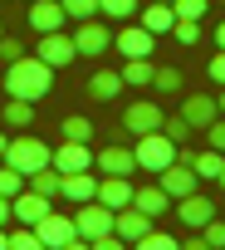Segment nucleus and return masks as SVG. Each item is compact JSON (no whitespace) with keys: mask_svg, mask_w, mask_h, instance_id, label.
Here are the masks:
<instances>
[{"mask_svg":"<svg viewBox=\"0 0 225 250\" xmlns=\"http://www.w3.org/2000/svg\"><path fill=\"white\" fill-rule=\"evenodd\" d=\"M215 113H220V108H215V98H210V93H186V103H181V118L191 123L196 133L206 128V123H210Z\"/></svg>","mask_w":225,"mask_h":250,"instance_id":"nucleus-20","label":"nucleus"},{"mask_svg":"<svg viewBox=\"0 0 225 250\" xmlns=\"http://www.w3.org/2000/svg\"><path fill=\"white\" fill-rule=\"evenodd\" d=\"M171 10H176L181 20H201V15H206V0H171Z\"/></svg>","mask_w":225,"mask_h":250,"instance_id":"nucleus-38","label":"nucleus"},{"mask_svg":"<svg viewBox=\"0 0 225 250\" xmlns=\"http://www.w3.org/2000/svg\"><path fill=\"white\" fill-rule=\"evenodd\" d=\"M118 54L123 59H152V49H157V35L152 30H142V25H128V30H118Z\"/></svg>","mask_w":225,"mask_h":250,"instance_id":"nucleus-11","label":"nucleus"},{"mask_svg":"<svg viewBox=\"0 0 225 250\" xmlns=\"http://www.w3.org/2000/svg\"><path fill=\"white\" fill-rule=\"evenodd\" d=\"M5 147H10V138H5V133H0V162H5Z\"/></svg>","mask_w":225,"mask_h":250,"instance_id":"nucleus-46","label":"nucleus"},{"mask_svg":"<svg viewBox=\"0 0 225 250\" xmlns=\"http://www.w3.org/2000/svg\"><path fill=\"white\" fill-rule=\"evenodd\" d=\"M191 167H196V177H220V167H225V152L206 147V152H196V157H191Z\"/></svg>","mask_w":225,"mask_h":250,"instance_id":"nucleus-27","label":"nucleus"},{"mask_svg":"<svg viewBox=\"0 0 225 250\" xmlns=\"http://www.w3.org/2000/svg\"><path fill=\"white\" fill-rule=\"evenodd\" d=\"M162 108L157 103H147V98H137V103H128V113H123V133H132V138H142V133H157L162 128Z\"/></svg>","mask_w":225,"mask_h":250,"instance_id":"nucleus-8","label":"nucleus"},{"mask_svg":"<svg viewBox=\"0 0 225 250\" xmlns=\"http://www.w3.org/2000/svg\"><path fill=\"white\" fill-rule=\"evenodd\" d=\"M132 152H137V172H162V167L176 162V143H171L162 128H157V133H142Z\"/></svg>","mask_w":225,"mask_h":250,"instance_id":"nucleus-3","label":"nucleus"},{"mask_svg":"<svg viewBox=\"0 0 225 250\" xmlns=\"http://www.w3.org/2000/svg\"><path fill=\"white\" fill-rule=\"evenodd\" d=\"M157 182L167 187V196H171V201H181V196H191V191H196V182H201V177H196V167L171 162V167H162V172H157Z\"/></svg>","mask_w":225,"mask_h":250,"instance_id":"nucleus-13","label":"nucleus"},{"mask_svg":"<svg viewBox=\"0 0 225 250\" xmlns=\"http://www.w3.org/2000/svg\"><path fill=\"white\" fill-rule=\"evenodd\" d=\"M210 79H215V83H225V49L210 59Z\"/></svg>","mask_w":225,"mask_h":250,"instance_id":"nucleus-41","label":"nucleus"},{"mask_svg":"<svg viewBox=\"0 0 225 250\" xmlns=\"http://www.w3.org/2000/svg\"><path fill=\"white\" fill-rule=\"evenodd\" d=\"M93 172H103V177H132V172H137V152L112 143V147L93 152Z\"/></svg>","mask_w":225,"mask_h":250,"instance_id":"nucleus-9","label":"nucleus"},{"mask_svg":"<svg viewBox=\"0 0 225 250\" xmlns=\"http://www.w3.org/2000/svg\"><path fill=\"white\" fill-rule=\"evenodd\" d=\"M176 216H181V221H186L191 230H201V226H206V221L215 216V201H210V196H196V191H191V196H181V201H176Z\"/></svg>","mask_w":225,"mask_h":250,"instance_id":"nucleus-19","label":"nucleus"},{"mask_svg":"<svg viewBox=\"0 0 225 250\" xmlns=\"http://www.w3.org/2000/svg\"><path fill=\"white\" fill-rule=\"evenodd\" d=\"M215 44H220V49H225V20H220V25H215Z\"/></svg>","mask_w":225,"mask_h":250,"instance_id":"nucleus-43","label":"nucleus"},{"mask_svg":"<svg viewBox=\"0 0 225 250\" xmlns=\"http://www.w3.org/2000/svg\"><path fill=\"white\" fill-rule=\"evenodd\" d=\"M44 211H54V196H44V191H35V187H25L20 196H10V216H15L20 226H39Z\"/></svg>","mask_w":225,"mask_h":250,"instance_id":"nucleus-7","label":"nucleus"},{"mask_svg":"<svg viewBox=\"0 0 225 250\" xmlns=\"http://www.w3.org/2000/svg\"><path fill=\"white\" fill-rule=\"evenodd\" d=\"M162 133H167V138H171L176 147H186V143L196 138V128H191V123H186L181 113H171V118H162Z\"/></svg>","mask_w":225,"mask_h":250,"instance_id":"nucleus-26","label":"nucleus"},{"mask_svg":"<svg viewBox=\"0 0 225 250\" xmlns=\"http://www.w3.org/2000/svg\"><path fill=\"white\" fill-rule=\"evenodd\" d=\"M54 167H59V172H88V167H93V152H88V143H74V138H64V147H54Z\"/></svg>","mask_w":225,"mask_h":250,"instance_id":"nucleus-15","label":"nucleus"},{"mask_svg":"<svg viewBox=\"0 0 225 250\" xmlns=\"http://www.w3.org/2000/svg\"><path fill=\"white\" fill-rule=\"evenodd\" d=\"M98 15H118V20H128V15H137V0H98Z\"/></svg>","mask_w":225,"mask_h":250,"instance_id":"nucleus-34","label":"nucleus"},{"mask_svg":"<svg viewBox=\"0 0 225 250\" xmlns=\"http://www.w3.org/2000/svg\"><path fill=\"white\" fill-rule=\"evenodd\" d=\"M132 206H137V211H147V216L157 221V216H167V211H171V196H167V187H162V182H152V187H137V191H132Z\"/></svg>","mask_w":225,"mask_h":250,"instance_id":"nucleus-18","label":"nucleus"},{"mask_svg":"<svg viewBox=\"0 0 225 250\" xmlns=\"http://www.w3.org/2000/svg\"><path fill=\"white\" fill-rule=\"evenodd\" d=\"M10 221V196H0V226Z\"/></svg>","mask_w":225,"mask_h":250,"instance_id":"nucleus-42","label":"nucleus"},{"mask_svg":"<svg viewBox=\"0 0 225 250\" xmlns=\"http://www.w3.org/2000/svg\"><path fill=\"white\" fill-rule=\"evenodd\" d=\"M20 54H25V44H20V40H10V35H0V59L10 64V59H20Z\"/></svg>","mask_w":225,"mask_h":250,"instance_id":"nucleus-39","label":"nucleus"},{"mask_svg":"<svg viewBox=\"0 0 225 250\" xmlns=\"http://www.w3.org/2000/svg\"><path fill=\"white\" fill-rule=\"evenodd\" d=\"M10 250H44V245H39V230H35V226H15V230H10Z\"/></svg>","mask_w":225,"mask_h":250,"instance_id":"nucleus-29","label":"nucleus"},{"mask_svg":"<svg viewBox=\"0 0 225 250\" xmlns=\"http://www.w3.org/2000/svg\"><path fill=\"white\" fill-rule=\"evenodd\" d=\"M181 250H210V245H206V235H201V230H191V235L181 240Z\"/></svg>","mask_w":225,"mask_h":250,"instance_id":"nucleus-40","label":"nucleus"},{"mask_svg":"<svg viewBox=\"0 0 225 250\" xmlns=\"http://www.w3.org/2000/svg\"><path fill=\"white\" fill-rule=\"evenodd\" d=\"M201 133H206V143H210L215 152H225V113H215V118L206 123V128H201Z\"/></svg>","mask_w":225,"mask_h":250,"instance_id":"nucleus-33","label":"nucleus"},{"mask_svg":"<svg viewBox=\"0 0 225 250\" xmlns=\"http://www.w3.org/2000/svg\"><path fill=\"white\" fill-rule=\"evenodd\" d=\"M25 187H30V177H25V172H15L10 162L0 167V196H20Z\"/></svg>","mask_w":225,"mask_h":250,"instance_id":"nucleus-28","label":"nucleus"},{"mask_svg":"<svg viewBox=\"0 0 225 250\" xmlns=\"http://www.w3.org/2000/svg\"><path fill=\"white\" fill-rule=\"evenodd\" d=\"M0 123H5V128H35V103L30 98H10L5 108H0Z\"/></svg>","mask_w":225,"mask_h":250,"instance_id":"nucleus-23","label":"nucleus"},{"mask_svg":"<svg viewBox=\"0 0 225 250\" xmlns=\"http://www.w3.org/2000/svg\"><path fill=\"white\" fill-rule=\"evenodd\" d=\"M128 83H123V69H98L93 79H88V98H98V103H108V98H118Z\"/></svg>","mask_w":225,"mask_h":250,"instance_id":"nucleus-21","label":"nucleus"},{"mask_svg":"<svg viewBox=\"0 0 225 250\" xmlns=\"http://www.w3.org/2000/svg\"><path fill=\"white\" fill-rule=\"evenodd\" d=\"M30 187L35 191H44V196H59V187H64V172L49 162V167H39V172H30Z\"/></svg>","mask_w":225,"mask_h":250,"instance_id":"nucleus-25","label":"nucleus"},{"mask_svg":"<svg viewBox=\"0 0 225 250\" xmlns=\"http://www.w3.org/2000/svg\"><path fill=\"white\" fill-rule=\"evenodd\" d=\"M215 182H220V187H225V167H220V177H215Z\"/></svg>","mask_w":225,"mask_h":250,"instance_id":"nucleus-47","label":"nucleus"},{"mask_svg":"<svg viewBox=\"0 0 225 250\" xmlns=\"http://www.w3.org/2000/svg\"><path fill=\"white\" fill-rule=\"evenodd\" d=\"M64 138H74V143H88V138H93V123H88L83 113H74V118H64Z\"/></svg>","mask_w":225,"mask_h":250,"instance_id":"nucleus-31","label":"nucleus"},{"mask_svg":"<svg viewBox=\"0 0 225 250\" xmlns=\"http://www.w3.org/2000/svg\"><path fill=\"white\" fill-rule=\"evenodd\" d=\"M74 49H78V59H93V54H108L112 49V35H108V25L93 15V20H78V30H74Z\"/></svg>","mask_w":225,"mask_h":250,"instance_id":"nucleus-6","label":"nucleus"},{"mask_svg":"<svg viewBox=\"0 0 225 250\" xmlns=\"http://www.w3.org/2000/svg\"><path fill=\"white\" fill-rule=\"evenodd\" d=\"M25 20H30V30H35V35H54V30H64V25H69V15H64L59 0H35V5L25 10Z\"/></svg>","mask_w":225,"mask_h":250,"instance_id":"nucleus-10","label":"nucleus"},{"mask_svg":"<svg viewBox=\"0 0 225 250\" xmlns=\"http://www.w3.org/2000/svg\"><path fill=\"white\" fill-rule=\"evenodd\" d=\"M137 250H181V240H171L167 230H157V226H152V230L137 240Z\"/></svg>","mask_w":225,"mask_h":250,"instance_id":"nucleus-30","label":"nucleus"},{"mask_svg":"<svg viewBox=\"0 0 225 250\" xmlns=\"http://www.w3.org/2000/svg\"><path fill=\"white\" fill-rule=\"evenodd\" d=\"M132 182L128 177H98V201L103 206H112V211H123V206H132Z\"/></svg>","mask_w":225,"mask_h":250,"instance_id":"nucleus-17","label":"nucleus"},{"mask_svg":"<svg viewBox=\"0 0 225 250\" xmlns=\"http://www.w3.org/2000/svg\"><path fill=\"white\" fill-rule=\"evenodd\" d=\"M112 230H118L128 245H137V240L152 230V216H147V211H137V206H123V211H112Z\"/></svg>","mask_w":225,"mask_h":250,"instance_id":"nucleus-14","label":"nucleus"},{"mask_svg":"<svg viewBox=\"0 0 225 250\" xmlns=\"http://www.w3.org/2000/svg\"><path fill=\"white\" fill-rule=\"evenodd\" d=\"M137 25H142V30H152V35H167V30L176 25V10L167 5V0H147V10L137 15Z\"/></svg>","mask_w":225,"mask_h":250,"instance_id":"nucleus-22","label":"nucleus"},{"mask_svg":"<svg viewBox=\"0 0 225 250\" xmlns=\"http://www.w3.org/2000/svg\"><path fill=\"white\" fill-rule=\"evenodd\" d=\"M171 35H176L181 44H201V20H181V15H176V25H171Z\"/></svg>","mask_w":225,"mask_h":250,"instance_id":"nucleus-35","label":"nucleus"},{"mask_svg":"<svg viewBox=\"0 0 225 250\" xmlns=\"http://www.w3.org/2000/svg\"><path fill=\"white\" fill-rule=\"evenodd\" d=\"M152 88H162V93H176V88H181V74H176V69H157V74H152Z\"/></svg>","mask_w":225,"mask_h":250,"instance_id":"nucleus-37","label":"nucleus"},{"mask_svg":"<svg viewBox=\"0 0 225 250\" xmlns=\"http://www.w3.org/2000/svg\"><path fill=\"white\" fill-rule=\"evenodd\" d=\"M152 59H128L123 64V83H132V88H152Z\"/></svg>","mask_w":225,"mask_h":250,"instance_id":"nucleus-24","label":"nucleus"},{"mask_svg":"<svg viewBox=\"0 0 225 250\" xmlns=\"http://www.w3.org/2000/svg\"><path fill=\"white\" fill-rule=\"evenodd\" d=\"M59 5H64L69 20H93L98 15V0H59Z\"/></svg>","mask_w":225,"mask_h":250,"instance_id":"nucleus-32","label":"nucleus"},{"mask_svg":"<svg viewBox=\"0 0 225 250\" xmlns=\"http://www.w3.org/2000/svg\"><path fill=\"white\" fill-rule=\"evenodd\" d=\"M49 88H54V69H49L39 54H20V59L5 64V93H10V98H30V103H39Z\"/></svg>","mask_w":225,"mask_h":250,"instance_id":"nucleus-1","label":"nucleus"},{"mask_svg":"<svg viewBox=\"0 0 225 250\" xmlns=\"http://www.w3.org/2000/svg\"><path fill=\"white\" fill-rule=\"evenodd\" d=\"M5 162L15 167V172H39V167H49L54 162V147H44L30 128H20V138H10V147H5Z\"/></svg>","mask_w":225,"mask_h":250,"instance_id":"nucleus-2","label":"nucleus"},{"mask_svg":"<svg viewBox=\"0 0 225 250\" xmlns=\"http://www.w3.org/2000/svg\"><path fill=\"white\" fill-rule=\"evenodd\" d=\"M0 250H10V230L5 226H0Z\"/></svg>","mask_w":225,"mask_h":250,"instance_id":"nucleus-44","label":"nucleus"},{"mask_svg":"<svg viewBox=\"0 0 225 250\" xmlns=\"http://www.w3.org/2000/svg\"><path fill=\"white\" fill-rule=\"evenodd\" d=\"M74 226H78L83 240H98V235L112 230V206H103L98 196H93V201H78V206H74Z\"/></svg>","mask_w":225,"mask_h":250,"instance_id":"nucleus-5","label":"nucleus"},{"mask_svg":"<svg viewBox=\"0 0 225 250\" xmlns=\"http://www.w3.org/2000/svg\"><path fill=\"white\" fill-rule=\"evenodd\" d=\"M35 230H39V245H44V250H69V240L78 235L74 211H44Z\"/></svg>","mask_w":225,"mask_h":250,"instance_id":"nucleus-4","label":"nucleus"},{"mask_svg":"<svg viewBox=\"0 0 225 250\" xmlns=\"http://www.w3.org/2000/svg\"><path fill=\"white\" fill-rule=\"evenodd\" d=\"M39 59H44L49 69H64V64H74V59H78V49H74V35H64V30H54V35H39Z\"/></svg>","mask_w":225,"mask_h":250,"instance_id":"nucleus-12","label":"nucleus"},{"mask_svg":"<svg viewBox=\"0 0 225 250\" xmlns=\"http://www.w3.org/2000/svg\"><path fill=\"white\" fill-rule=\"evenodd\" d=\"M59 196L74 201V206H78V201H93V196H98V177H93V167H88V172H64Z\"/></svg>","mask_w":225,"mask_h":250,"instance_id":"nucleus-16","label":"nucleus"},{"mask_svg":"<svg viewBox=\"0 0 225 250\" xmlns=\"http://www.w3.org/2000/svg\"><path fill=\"white\" fill-rule=\"evenodd\" d=\"M215 108H220V113H225V83H220V93H215Z\"/></svg>","mask_w":225,"mask_h":250,"instance_id":"nucleus-45","label":"nucleus"},{"mask_svg":"<svg viewBox=\"0 0 225 250\" xmlns=\"http://www.w3.org/2000/svg\"><path fill=\"white\" fill-rule=\"evenodd\" d=\"M201 235H206V245H215V250H225V221H220V216H210V221L201 226Z\"/></svg>","mask_w":225,"mask_h":250,"instance_id":"nucleus-36","label":"nucleus"},{"mask_svg":"<svg viewBox=\"0 0 225 250\" xmlns=\"http://www.w3.org/2000/svg\"><path fill=\"white\" fill-rule=\"evenodd\" d=\"M167 5H171V0H167Z\"/></svg>","mask_w":225,"mask_h":250,"instance_id":"nucleus-48","label":"nucleus"}]
</instances>
